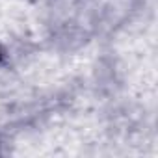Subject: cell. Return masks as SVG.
<instances>
[{
  "instance_id": "cell-1",
  "label": "cell",
  "mask_w": 158,
  "mask_h": 158,
  "mask_svg": "<svg viewBox=\"0 0 158 158\" xmlns=\"http://www.w3.org/2000/svg\"><path fill=\"white\" fill-rule=\"evenodd\" d=\"M8 61H10V52H8L6 45L0 41V67H6Z\"/></svg>"
},
{
  "instance_id": "cell-2",
  "label": "cell",
  "mask_w": 158,
  "mask_h": 158,
  "mask_svg": "<svg viewBox=\"0 0 158 158\" xmlns=\"http://www.w3.org/2000/svg\"><path fill=\"white\" fill-rule=\"evenodd\" d=\"M0 145H2V143H0Z\"/></svg>"
}]
</instances>
